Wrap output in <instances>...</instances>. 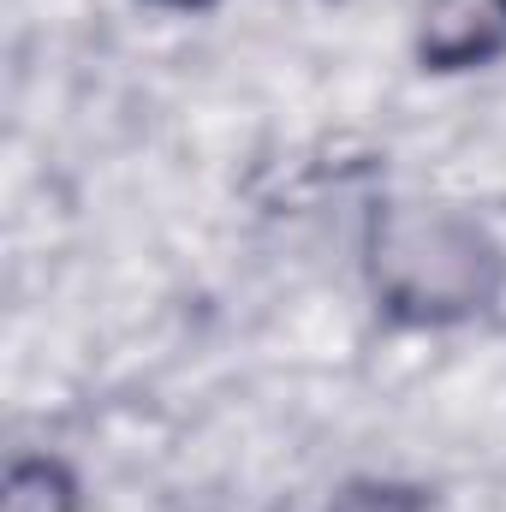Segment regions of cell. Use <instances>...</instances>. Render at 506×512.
<instances>
[{"label": "cell", "mask_w": 506, "mask_h": 512, "mask_svg": "<svg viewBox=\"0 0 506 512\" xmlns=\"http://www.w3.org/2000/svg\"><path fill=\"white\" fill-rule=\"evenodd\" d=\"M370 274L376 298L405 322H459L483 310L501 286V251L495 239L441 203L387 209L370 239Z\"/></svg>", "instance_id": "6da1fadb"}, {"label": "cell", "mask_w": 506, "mask_h": 512, "mask_svg": "<svg viewBox=\"0 0 506 512\" xmlns=\"http://www.w3.org/2000/svg\"><path fill=\"white\" fill-rule=\"evenodd\" d=\"M155 6H173V12H203V6H215V0H155Z\"/></svg>", "instance_id": "5b68a950"}, {"label": "cell", "mask_w": 506, "mask_h": 512, "mask_svg": "<svg viewBox=\"0 0 506 512\" xmlns=\"http://www.w3.org/2000/svg\"><path fill=\"white\" fill-rule=\"evenodd\" d=\"M322 512H429V501L405 483H381V477H364V483H346Z\"/></svg>", "instance_id": "277c9868"}, {"label": "cell", "mask_w": 506, "mask_h": 512, "mask_svg": "<svg viewBox=\"0 0 506 512\" xmlns=\"http://www.w3.org/2000/svg\"><path fill=\"white\" fill-rule=\"evenodd\" d=\"M0 512H78V477L60 459H48V453L12 459Z\"/></svg>", "instance_id": "3957f363"}, {"label": "cell", "mask_w": 506, "mask_h": 512, "mask_svg": "<svg viewBox=\"0 0 506 512\" xmlns=\"http://www.w3.org/2000/svg\"><path fill=\"white\" fill-rule=\"evenodd\" d=\"M417 60L423 72H477L506 60V0H423Z\"/></svg>", "instance_id": "7a4b0ae2"}]
</instances>
